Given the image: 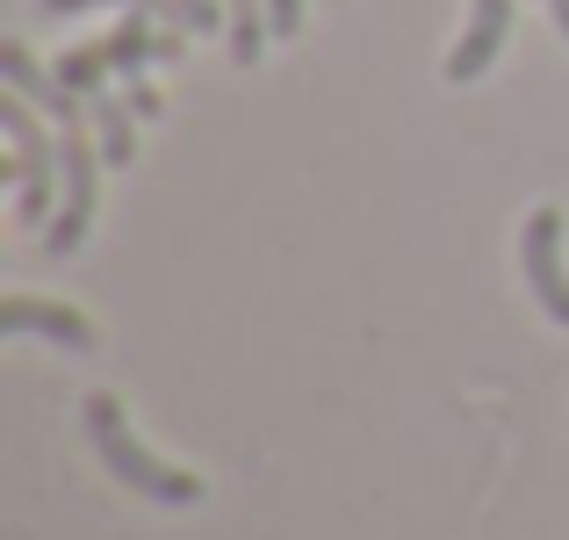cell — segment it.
Wrapping results in <instances>:
<instances>
[{
  "label": "cell",
  "mask_w": 569,
  "mask_h": 540,
  "mask_svg": "<svg viewBox=\"0 0 569 540\" xmlns=\"http://www.w3.org/2000/svg\"><path fill=\"white\" fill-rule=\"evenodd\" d=\"M87 440H94V454L116 469V483H130L138 498H152V504H202V476H188V469H173V461H159L152 447H138V432H130L123 403H116L109 389L87 397Z\"/></svg>",
  "instance_id": "cell-1"
},
{
  "label": "cell",
  "mask_w": 569,
  "mask_h": 540,
  "mask_svg": "<svg viewBox=\"0 0 569 540\" xmlns=\"http://www.w3.org/2000/svg\"><path fill=\"white\" fill-rule=\"evenodd\" d=\"M94 173H101V144L87 123L58 130V217L43 223V252H72L94 223Z\"/></svg>",
  "instance_id": "cell-2"
},
{
  "label": "cell",
  "mask_w": 569,
  "mask_h": 540,
  "mask_svg": "<svg viewBox=\"0 0 569 540\" xmlns=\"http://www.w3.org/2000/svg\"><path fill=\"white\" fill-rule=\"evenodd\" d=\"M0 130H8L14 144V188H22V217H51V194H58V138L37 123V101H22L8 87V101H0Z\"/></svg>",
  "instance_id": "cell-3"
},
{
  "label": "cell",
  "mask_w": 569,
  "mask_h": 540,
  "mask_svg": "<svg viewBox=\"0 0 569 540\" xmlns=\"http://www.w3.org/2000/svg\"><path fill=\"white\" fill-rule=\"evenodd\" d=\"M519 267L556 324H569V267H562V209H533L519 231Z\"/></svg>",
  "instance_id": "cell-4"
},
{
  "label": "cell",
  "mask_w": 569,
  "mask_h": 540,
  "mask_svg": "<svg viewBox=\"0 0 569 540\" xmlns=\"http://www.w3.org/2000/svg\"><path fill=\"white\" fill-rule=\"evenodd\" d=\"M505 37H512V0H469V29H461V43L447 51V80H483L490 58L505 51Z\"/></svg>",
  "instance_id": "cell-5"
},
{
  "label": "cell",
  "mask_w": 569,
  "mask_h": 540,
  "mask_svg": "<svg viewBox=\"0 0 569 540\" xmlns=\"http://www.w3.org/2000/svg\"><path fill=\"white\" fill-rule=\"evenodd\" d=\"M0 80H8V87H14L22 101H37V109H51V116H58V130L87 123V101L72 94V87L58 80V72H43L37 58L22 51V43H0Z\"/></svg>",
  "instance_id": "cell-6"
},
{
  "label": "cell",
  "mask_w": 569,
  "mask_h": 540,
  "mask_svg": "<svg viewBox=\"0 0 569 540\" xmlns=\"http://www.w3.org/2000/svg\"><path fill=\"white\" fill-rule=\"evenodd\" d=\"M0 332H37V339H58V347H72V353L94 347V324H87L80 310L37 303V296H8V310H0Z\"/></svg>",
  "instance_id": "cell-7"
},
{
  "label": "cell",
  "mask_w": 569,
  "mask_h": 540,
  "mask_svg": "<svg viewBox=\"0 0 569 540\" xmlns=\"http://www.w3.org/2000/svg\"><path fill=\"white\" fill-rule=\"evenodd\" d=\"M87 130L101 144V167H130V152H138V109H130V94L94 87L87 94Z\"/></svg>",
  "instance_id": "cell-8"
},
{
  "label": "cell",
  "mask_w": 569,
  "mask_h": 540,
  "mask_svg": "<svg viewBox=\"0 0 569 540\" xmlns=\"http://www.w3.org/2000/svg\"><path fill=\"white\" fill-rule=\"evenodd\" d=\"M223 8H231V58H238V66H252V58H260V43L274 37L267 0H223Z\"/></svg>",
  "instance_id": "cell-9"
},
{
  "label": "cell",
  "mask_w": 569,
  "mask_h": 540,
  "mask_svg": "<svg viewBox=\"0 0 569 540\" xmlns=\"http://www.w3.org/2000/svg\"><path fill=\"white\" fill-rule=\"evenodd\" d=\"M58 80H66L72 94L87 101L94 87H109L116 72H109V58H101V43H80V51H66V58H58Z\"/></svg>",
  "instance_id": "cell-10"
},
{
  "label": "cell",
  "mask_w": 569,
  "mask_h": 540,
  "mask_svg": "<svg viewBox=\"0 0 569 540\" xmlns=\"http://www.w3.org/2000/svg\"><path fill=\"white\" fill-rule=\"evenodd\" d=\"M87 8H109V0H43V14H87ZM123 8H144V14H159V22H181L173 0H123Z\"/></svg>",
  "instance_id": "cell-11"
},
{
  "label": "cell",
  "mask_w": 569,
  "mask_h": 540,
  "mask_svg": "<svg viewBox=\"0 0 569 540\" xmlns=\"http://www.w3.org/2000/svg\"><path fill=\"white\" fill-rule=\"evenodd\" d=\"M173 14L194 29V37H209V29H223V0H173Z\"/></svg>",
  "instance_id": "cell-12"
},
{
  "label": "cell",
  "mask_w": 569,
  "mask_h": 540,
  "mask_svg": "<svg viewBox=\"0 0 569 540\" xmlns=\"http://www.w3.org/2000/svg\"><path fill=\"white\" fill-rule=\"evenodd\" d=\"M123 94H130V109H138V116H159V109H167V101H159V87L144 80V72H130V80H123Z\"/></svg>",
  "instance_id": "cell-13"
},
{
  "label": "cell",
  "mask_w": 569,
  "mask_h": 540,
  "mask_svg": "<svg viewBox=\"0 0 569 540\" xmlns=\"http://www.w3.org/2000/svg\"><path fill=\"white\" fill-rule=\"evenodd\" d=\"M267 22H274V37H296L303 29V0H267Z\"/></svg>",
  "instance_id": "cell-14"
},
{
  "label": "cell",
  "mask_w": 569,
  "mask_h": 540,
  "mask_svg": "<svg viewBox=\"0 0 569 540\" xmlns=\"http://www.w3.org/2000/svg\"><path fill=\"white\" fill-rule=\"evenodd\" d=\"M548 14H556V29L569 37V0H548Z\"/></svg>",
  "instance_id": "cell-15"
}]
</instances>
